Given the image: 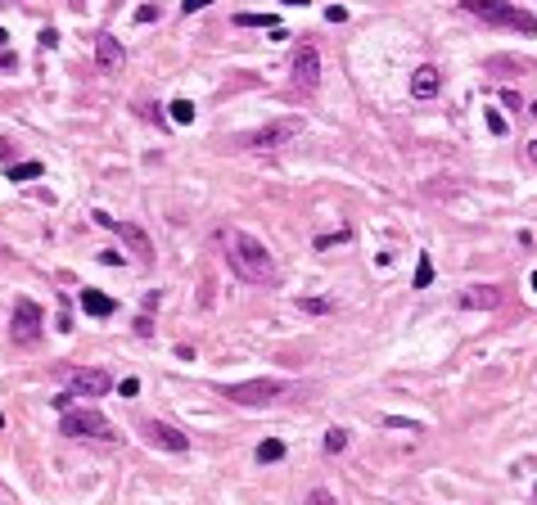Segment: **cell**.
Listing matches in <instances>:
<instances>
[{
  "label": "cell",
  "mask_w": 537,
  "mask_h": 505,
  "mask_svg": "<svg viewBox=\"0 0 537 505\" xmlns=\"http://www.w3.org/2000/svg\"><path fill=\"white\" fill-rule=\"evenodd\" d=\"M222 249H226V266L235 271L239 280H249V285H271L276 280V257L266 253V244L253 239L249 230H226Z\"/></svg>",
  "instance_id": "1"
},
{
  "label": "cell",
  "mask_w": 537,
  "mask_h": 505,
  "mask_svg": "<svg viewBox=\"0 0 537 505\" xmlns=\"http://www.w3.org/2000/svg\"><path fill=\"white\" fill-rule=\"evenodd\" d=\"M460 9L474 14V18H483V23H492V28H510V32H519V36H533L537 32V18L528 14V9L506 5V0H460Z\"/></svg>",
  "instance_id": "2"
},
{
  "label": "cell",
  "mask_w": 537,
  "mask_h": 505,
  "mask_svg": "<svg viewBox=\"0 0 537 505\" xmlns=\"http://www.w3.org/2000/svg\"><path fill=\"white\" fill-rule=\"evenodd\" d=\"M59 433H64V438H100V442H113L118 438L113 424H108L95 406H72L64 420H59Z\"/></svg>",
  "instance_id": "3"
},
{
  "label": "cell",
  "mask_w": 537,
  "mask_h": 505,
  "mask_svg": "<svg viewBox=\"0 0 537 505\" xmlns=\"http://www.w3.org/2000/svg\"><path fill=\"white\" fill-rule=\"evenodd\" d=\"M41 334H45V312L32 298H14V312H9V339H14L18 348H32V343H41Z\"/></svg>",
  "instance_id": "4"
},
{
  "label": "cell",
  "mask_w": 537,
  "mask_h": 505,
  "mask_svg": "<svg viewBox=\"0 0 537 505\" xmlns=\"http://www.w3.org/2000/svg\"><path fill=\"white\" fill-rule=\"evenodd\" d=\"M280 392H285L280 379H249V384H230L226 397L235 406H266V402H276Z\"/></svg>",
  "instance_id": "5"
},
{
  "label": "cell",
  "mask_w": 537,
  "mask_h": 505,
  "mask_svg": "<svg viewBox=\"0 0 537 505\" xmlns=\"http://www.w3.org/2000/svg\"><path fill=\"white\" fill-rule=\"evenodd\" d=\"M298 131H303V118H280V122H266L262 131H253L244 144H249V149H276V144L294 140Z\"/></svg>",
  "instance_id": "6"
},
{
  "label": "cell",
  "mask_w": 537,
  "mask_h": 505,
  "mask_svg": "<svg viewBox=\"0 0 537 505\" xmlns=\"http://www.w3.org/2000/svg\"><path fill=\"white\" fill-rule=\"evenodd\" d=\"M95 221H100V226H108V230H118V235L131 244V253H136L140 262H149V257H154V244H149V235H145L140 226H131V221H118V217H108V212H95Z\"/></svg>",
  "instance_id": "7"
},
{
  "label": "cell",
  "mask_w": 537,
  "mask_h": 505,
  "mask_svg": "<svg viewBox=\"0 0 537 505\" xmlns=\"http://www.w3.org/2000/svg\"><path fill=\"white\" fill-rule=\"evenodd\" d=\"M316 81H321V55H316V45H298L294 55V86L298 91H316Z\"/></svg>",
  "instance_id": "8"
},
{
  "label": "cell",
  "mask_w": 537,
  "mask_h": 505,
  "mask_svg": "<svg viewBox=\"0 0 537 505\" xmlns=\"http://www.w3.org/2000/svg\"><path fill=\"white\" fill-rule=\"evenodd\" d=\"M72 397H104L108 388H113V379H108V370H72Z\"/></svg>",
  "instance_id": "9"
},
{
  "label": "cell",
  "mask_w": 537,
  "mask_h": 505,
  "mask_svg": "<svg viewBox=\"0 0 537 505\" xmlns=\"http://www.w3.org/2000/svg\"><path fill=\"white\" fill-rule=\"evenodd\" d=\"M502 285H470L465 293H460V307H465V312H497V307H502Z\"/></svg>",
  "instance_id": "10"
},
{
  "label": "cell",
  "mask_w": 537,
  "mask_h": 505,
  "mask_svg": "<svg viewBox=\"0 0 537 505\" xmlns=\"http://www.w3.org/2000/svg\"><path fill=\"white\" fill-rule=\"evenodd\" d=\"M145 438H149L154 447H163V451H190V438L181 433V429L163 424V420H149V424H145Z\"/></svg>",
  "instance_id": "11"
},
{
  "label": "cell",
  "mask_w": 537,
  "mask_h": 505,
  "mask_svg": "<svg viewBox=\"0 0 537 505\" xmlns=\"http://www.w3.org/2000/svg\"><path fill=\"white\" fill-rule=\"evenodd\" d=\"M438 86H443V72H438L434 64H420L416 72H411V95H416V100H434Z\"/></svg>",
  "instance_id": "12"
},
{
  "label": "cell",
  "mask_w": 537,
  "mask_h": 505,
  "mask_svg": "<svg viewBox=\"0 0 537 505\" xmlns=\"http://www.w3.org/2000/svg\"><path fill=\"white\" fill-rule=\"evenodd\" d=\"M95 64H100V68H122V45H118V36H108V32L95 36Z\"/></svg>",
  "instance_id": "13"
},
{
  "label": "cell",
  "mask_w": 537,
  "mask_h": 505,
  "mask_svg": "<svg viewBox=\"0 0 537 505\" xmlns=\"http://www.w3.org/2000/svg\"><path fill=\"white\" fill-rule=\"evenodd\" d=\"M81 307H86L91 316H113V312H118V302L104 298L100 289H81Z\"/></svg>",
  "instance_id": "14"
},
{
  "label": "cell",
  "mask_w": 537,
  "mask_h": 505,
  "mask_svg": "<svg viewBox=\"0 0 537 505\" xmlns=\"http://www.w3.org/2000/svg\"><path fill=\"white\" fill-rule=\"evenodd\" d=\"M235 23H239V28H271V32H280L276 14H235Z\"/></svg>",
  "instance_id": "15"
},
{
  "label": "cell",
  "mask_w": 537,
  "mask_h": 505,
  "mask_svg": "<svg viewBox=\"0 0 537 505\" xmlns=\"http://www.w3.org/2000/svg\"><path fill=\"white\" fill-rule=\"evenodd\" d=\"M280 455H285V442H276V438H266V442H258V460H262V465H276Z\"/></svg>",
  "instance_id": "16"
},
{
  "label": "cell",
  "mask_w": 537,
  "mask_h": 505,
  "mask_svg": "<svg viewBox=\"0 0 537 505\" xmlns=\"http://www.w3.org/2000/svg\"><path fill=\"white\" fill-rule=\"evenodd\" d=\"M434 285V262L429 253H420V266H416V289H429Z\"/></svg>",
  "instance_id": "17"
},
{
  "label": "cell",
  "mask_w": 537,
  "mask_h": 505,
  "mask_svg": "<svg viewBox=\"0 0 537 505\" xmlns=\"http://www.w3.org/2000/svg\"><path fill=\"white\" fill-rule=\"evenodd\" d=\"M41 163H14V167H9V181H32V176H41Z\"/></svg>",
  "instance_id": "18"
},
{
  "label": "cell",
  "mask_w": 537,
  "mask_h": 505,
  "mask_svg": "<svg viewBox=\"0 0 537 505\" xmlns=\"http://www.w3.org/2000/svg\"><path fill=\"white\" fill-rule=\"evenodd\" d=\"M172 122L190 127V122H194V104H190V100H172Z\"/></svg>",
  "instance_id": "19"
},
{
  "label": "cell",
  "mask_w": 537,
  "mask_h": 505,
  "mask_svg": "<svg viewBox=\"0 0 537 505\" xmlns=\"http://www.w3.org/2000/svg\"><path fill=\"white\" fill-rule=\"evenodd\" d=\"M344 447H348V429H329V433H325V451L334 455V451H344Z\"/></svg>",
  "instance_id": "20"
},
{
  "label": "cell",
  "mask_w": 537,
  "mask_h": 505,
  "mask_svg": "<svg viewBox=\"0 0 537 505\" xmlns=\"http://www.w3.org/2000/svg\"><path fill=\"white\" fill-rule=\"evenodd\" d=\"M329 307H334L329 298H303V312H312V316H325Z\"/></svg>",
  "instance_id": "21"
},
{
  "label": "cell",
  "mask_w": 537,
  "mask_h": 505,
  "mask_svg": "<svg viewBox=\"0 0 537 505\" xmlns=\"http://www.w3.org/2000/svg\"><path fill=\"white\" fill-rule=\"evenodd\" d=\"M334 244H348V230H334V235H321L316 249H334Z\"/></svg>",
  "instance_id": "22"
},
{
  "label": "cell",
  "mask_w": 537,
  "mask_h": 505,
  "mask_svg": "<svg viewBox=\"0 0 537 505\" xmlns=\"http://www.w3.org/2000/svg\"><path fill=\"white\" fill-rule=\"evenodd\" d=\"M487 131H492V135H506V118L492 113V108H487Z\"/></svg>",
  "instance_id": "23"
},
{
  "label": "cell",
  "mask_w": 537,
  "mask_h": 505,
  "mask_svg": "<svg viewBox=\"0 0 537 505\" xmlns=\"http://www.w3.org/2000/svg\"><path fill=\"white\" fill-rule=\"evenodd\" d=\"M50 406H55L59 415H68V411H72V392H64V397H50Z\"/></svg>",
  "instance_id": "24"
},
{
  "label": "cell",
  "mask_w": 537,
  "mask_h": 505,
  "mask_svg": "<svg viewBox=\"0 0 537 505\" xmlns=\"http://www.w3.org/2000/svg\"><path fill=\"white\" fill-rule=\"evenodd\" d=\"M307 501H312V505H334V497H329V492H325V487H316V492H312V497H307Z\"/></svg>",
  "instance_id": "25"
},
{
  "label": "cell",
  "mask_w": 537,
  "mask_h": 505,
  "mask_svg": "<svg viewBox=\"0 0 537 505\" xmlns=\"http://www.w3.org/2000/svg\"><path fill=\"white\" fill-rule=\"evenodd\" d=\"M325 18H329V23H344V18H348V9H344V5H329V9H325Z\"/></svg>",
  "instance_id": "26"
},
{
  "label": "cell",
  "mask_w": 537,
  "mask_h": 505,
  "mask_svg": "<svg viewBox=\"0 0 537 505\" xmlns=\"http://www.w3.org/2000/svg\"><path fill=\"white\" fill-rule=\"evenodd\" d=\"M41 45H45V50H55V45H59V32L45 28V32H41Z\"/></svg>",
  "instance_id": "27"
},
{
  "label": "cell",
  "mask_w": 537,
  "mask_h": 505,
  "mask_svg": "<svg viewBox=\"0 0 537 505\" xmlns=\"http://www.w3.org/2000/svg\"><path fill=\"white\" fill-rule=\"evenodd\" d=\"M140 392V379H122V397H136Z\"/></svg>",
  "instance_id": "28"
},
{
  "label": "cell",
  "mask_w": 537,
  "mask_h": 505,
  "mask_svg": "<svg viewBox=\"0 0 537 505\" xmlns=\"http://www.w3.org/2000/svg\"><path fill=\"white\" fill-rule=\"evenodd\" d=\"M213 0H181V9H186V14H194V9H208Z\"/></svg>",
  "instance_id": "29"
},
{
  "label": "cell",
  "mask_w": 537,
  "mask_h": 505,
  "mask_svg": "<svg viewBox=\"0 0 537 505\" xmlns=\"http://www.w3.org/2000/svg\"><path fill=\"white\" fill-rule=\"evenodd\" d=\"M136 18H140V23H154V18H158V9H154V5H140V9H136Z\"/></svg>",
  "instance_id": "30"
},
{
  "label": "cell",
  "mask_w": 537,
  "mask_h": 505,
  "mask_svg": "<svg viewBox=\"0 0 537 505\" xmlns=\"http://www.w3.org/2000/svg\"><path fill=\"white\" fill-rule=\"evenodd\" d=\"M0 68H14V55H0Z\"/></svg>",
  "instance_id": "31"
},
{
  "label": "cell",
  "mask_w": 537,
  "mask_h": 505,
  "mask_svg": "<svg viewBox=\"0 0 537 505\" xmlns=\"http://www.w3.org/2000/svg\"><path fill=\"white\" fill-rule=\"evenodd\" d=\"M528 158H533V163H537V140H528Z\"/></svg>",
  "instance_id": "32"
},
{
  "label": "cell",
  "mask_w": 537,
  "mask_h": 505,
  "mask_svg": "<svg viewBox=\"0 0 537 505\" xmlns=\"http://www.w3.org/2000/svg\"><path fill=\"white\" fill-rule=\"evenodd\" d=\"M5 41H9V32H5V28H0V45H5Z\"/></svg>",
  "instance_id": "33"
},
{
  "label": "cell",
  "mask_w": 537,
  "mask_h": 505,
  "mask_svg": "<svg viewBox=\"0 0 537 505\" xmlns=\"http://www.w3.org/2000/svg\"><path fill=\"white\" fill-rule=\"evenodd\" d=\"M285 5H307V0H285Z\"/></svg>",
  "instance_id": "34"
},
{
  "label": "cell",
  "mask_w": 537,
  "mask_h": 505,
  "mask_svg": "<svg viewBox=\"0 0 537 505\" xmlns=\"http://www.w3.org/2000/svg\"><path fill=\"white\" fill-rule=\"evenodd\" d=\"M528 113H533V118H537V104H528Z\"/></svg>",
  "instance_id": "35"
},
{
  "label": "cell",
  "mask_w": 537,
  "mask_h": 505,
  "mask_svg": "<svg viewBox=\"0 0 537 505\" xmlns=\"http://www.w3.org/2000/svg\"><path fill=\"white\" fill-rule=\"evenodd\" d=\"M533 293H537V271H533Z\"/></svg>",
  "instance_id": "36"
},
{
  "label": "cell",
  "mask_w": 537,
  "mask_h": 505,
  "mask_svg": "<svg viewBox=\"0 0 537 505\" xmlns=\"http://www.w3.org/2000/svg\"><path fill=\"white\" fill-rule=\"evenodd\" d=\"M5 5H14V0H5Z\"/></svg>",
  "instance_id": "37"
}]
</instances>
